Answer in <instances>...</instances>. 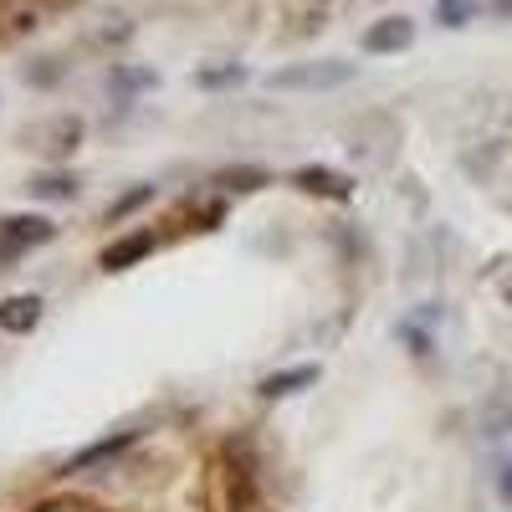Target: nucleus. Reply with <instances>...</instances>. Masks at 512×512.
I'll list each match as a JSON object with an SVG mask.
<instances>
[{"label":"nucleus","instance_id":"f3484780","mask_svg":"<svg viewBox=\"0 0 512 512\" xmlns=\"http://www.w3.org/2000/svg\"><path fill=\"white\" fill-rule=\"evenodd\" d=\"M36 512H103V507H93V502H82V497H57V502H41Z\"/></svg>","mask_w":512,"mask_h":512},{"label":"nucleus","instance_id":"f8f14e48","mask_svg":"<svg viewBox=\"0 0 512 512\" xmlns=\"http://www.w3.org/2000/svg\"><path fill=\"white\" fill-rule=\"evenodd\" d=\"M128 441H134V431H118L113 441H98V446H88V451H82V456H72L67 466H62V472H82V466H93V461H113Z\"/></svg>","mask_w":512,"mask_h":512},{"label":"nucleus","instance_id":"a211bd4d","mask_svg":"<svg viewBox=\"0 0 512 512\" xmlns=\"http://www.w3.org/2000/svg\"><path fill=\"white\" fill-rule=\"evenodd\" d=\"M144 200H154V185H139V190H128L118 205H113V221L118 216H128V210H134V205H144Z\"/></svg>","mask_w":512,"mask_h":512},{"label":"nucleus","instance_id":"423d86ee","mask_svg":"<svg viewBox=\"0 0 512 512\" xmlns=\"http://www.w3.org/2000/svg\"><path fill=\"white\" fill-rule=\"evenodd\" d=\"M292 185L308 195H323V200H354V180L338 175V169H323V164H303L292 175Z\"/></svg>","mask_w":512,"mask_h":512},{"label":"nucleus","instance_id":"ddd939ff","mask_svg":"<svg viewBox=\"0 0 512 512\" xmlns=\"http://www.w3.org/2000/svg\"><path fill=\"white\" fill-rule=\"evenodd\" d=\"M246 82V67L241 62H231V67H205V72H195V88H205V93H221V88H241Z\"/></svg>","mask_w":512,"mask_h":512},{"label":"nucleus","instance_id":"412c9836","mask_svg":"<svg viewBox=\"0 0 512 512\" xmlns=\"http://www.w3.org/2000/svg\"><path fill=\"white\" fill-rule=\"evenodd\" d=\"M507 267H512V262H507ZM497 287H502V297H507V303H512V272H507V277H502Z\"/></svg>","mask_w":512,"mask_h":512},{"label":"nucleus","instance_id":"9b49d317","mask_svg":"<svg viewBox=\"0 0 512 512\" xmlns=\"http://www.w3.org/2000/svg\"><path fill=\"white\" fill-rule=\"evenodd\" d=\"M221 190H236V195H251V190H262L267 185V169H251V164H231L216 175Z\"/></svg>","mask_w":512,"mask_h":512},{"label":"nucleus","instance_id":"7ed1b4c3","mask_svg":"<svg viewBox=\"0 0 512 512\" xmlns=\"http://www.w3.org/2000/svg\"><path fill=\"white\" fill-rule=\"evenodd\" d=\"M26 144L36 149V154H47V159H67L77 144H82V118H47V123H36V128H26Z\"/></svg>","mask_w":512,"mask_h":512},{"label":"nucleus","instance_id":"4be33fe9","mask_svg":"<svg viewBox=\"0 0 512 512\" xmlns=\"http://www.w3.org/2000/svg\"><path fill=\"white\" fill-rule=\"evenodd\" d=\"M507 180H512V175H507ZM502 205H507V210H512V195H502Z\"/></svg>","mask_w":512,"mask_h":512},{"label":"nucleus","instance_id":"0eeeda50","mask_svg":"<svg viewBox=\"0 0 512 512\" xmlns=\"http://www.w3.org/2000/svg\"><path fill=\"white\" fill-rule=\"evenodd\" d=\"M149 251H154V236L149 231H128L113 246H103V272H128L134 262H144Z\"/></svg>","mask_w":512,"mask_h":512},{"label":"nucleus","instance_id":"f03ea898","mask_svg":"<svg viewBox=\"0 0 512 512\" xmlns=\"http://www.w3.org/2000/svg\"><path fill=\"white\" fill-rule=\"evenodd\" d=\"M52 236H57V226L47 216H6L0 221V267L26 256V251H36V246H47Z\"/></svg>","mask_w":512,"mask_h":512},{"label":"nucleus","instance_id":"1a4fd4ad","mask_svg":"<svg viewBox=\"0 0 512 512\" xmlns=\"http://www.w3.org/2000/svg\"><path fill=\"white\" fill-rule=\"evenodd\" d=\"M313 379H318V364H292V369H282V374H267V379H262V395H267V400H282V395L308 390Z\"/></svg>","mask_w":512,"mask_h":512},{"label":"nucleus","instance_id":"2eb2a0df","mask_svg":"<svg viewBox=\"0 0 512 512\" xmlns=\"http://www.w3.org/2000/svg\"><path fill=\"white\" fill-rule=\"evenodd\" d=\"M26 190H31L36 200H72V195H77V180H72V175H41V180H31Z\"/></svg>","mask_w":512,"mask_h":512},{"label":"nucleus","instance_id":"6e6552de","mask_svg":"<svg viewBox=\"0 0 512 512\" xmlns=\"http://www.w3.org/2000/svg\"><path fill=\"white\" fill-rule=\"evenodd\" d=\"M41 323V297L36 292H21V297H6L0 303V328L6 333H31Z\"/></svg>","mask_w":512,"mask_h":512},{"label":"nucleus","instance_id":"39448f33","mask_svg":"<svg viewBox=\"0 0 512 512\" xmlns=\"http://www.w3.org/2000/svg\"><path fill=\"white\" fill-rule=\"evenodd\" d=\"M477 431H482V441H502L512 431V374H497V384L487 390V400L477 410Z\"/></svg>","mask_w":512,"mask_h":512},{"label":"nucleus","instance_id":"dca6fc26","mask_svg":"<svg viewBox=\"0 0 512 512\" xmlns=\"http://www.w3.org/2000/svg\"><path fill=\"white\" fill-rule=\"evenodd\" d=\"M62 72H67V67H62V62H57V57H36V62H31V67H26V77H31V82H36V88H52V82H57V77H62Z\"/></svg>","mask_w":512,"mask_h":512},{"label":"nucleus","instance_id":"20e7f679","mask_svg":"<svg viewBox=\"0 0 512 512\" xmlns=\"http://www.w3.org/2000/svg\"><path fill=\"white\" fill-rule=\"evenodd\" d=\"M410 47H415V21L405 11L379 16L374 26H364V52H374V57H395V52H410Z\"/></svg>","mask_w":512,"mask_h":512},{"label":"nucleus","instance_id":"aec40b11","mask_svg":"<svg viewBox=\"0 0 512 512\" xmlns=\"http://www.w3.org/2000/svg\"><path fill=\"white\" fill-rule=\"evenodd\" d=\"M492 16H502V21H512V0H492Z\"/></svg>","mask_w":512,"mask_h":512},{"label":"nucleus","instance_id":"9d476101","mask_svg":"<svg viewBox=\"0 0 512 512\" xmlns=\"http://www.w3.org/2000/svg\"><path fill=\"white\" fill-rule=\"evenodd\" d=\"M154 82H159V77H154L149 67H113V72H108V88H113V98H118V103H123L128 93L154 88Z\"/></svg>","mask_w":512,"mask_h":512},{"label":"nucleus","instance_id":"f257e3e1","mask_svg":"<svg viewBox=\"0 0 512 512\" xmlns=\"http://www.w3.org/2000/svg\"><path fill=\"white\" fill-rule=\"evenodd\" d=\"M359 67L354 62H338V57H318V62H292V67H277L267 77L272 93H333L344 88V82H354Z\"/></svg>","mask_w":512,"mask_h":512},{"label":"nucleus","instance_id":"4468645a","mask_svg":"<svg viewBox=\"0 0 512 512\" xmlns=\"http://www.w3.org/2000/svg\"><path fill=\"white\" fill-rule=\"evenodd\" d=\"M477 6H482V0H436V21H441L446 31H461L466 21L477 16Z\"/></svg>","mask_w":512,"mask_h":512},{"label":"nucleus","instance_id":"6ab92c4d","mask_svg":"<svg viewBox=\"0 0 512 512\" xmlns=\"http://www.w3.org/2000/svg\"><path fill=\"white\" fill-rule=\"evenodd\" d=\"M497 487H502V497H507V502H512V461H507V466H502V477H497Z\"/></svg>","mask_w":512,"mask_h":512}]
</instances>
